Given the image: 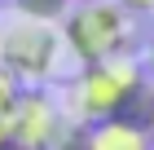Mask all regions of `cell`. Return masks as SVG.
<instances>
[{
    "mask_svg": "<svg viewBox=\"0 0 154 150\" xmlns=\"http://www.w3.org/2000/svg\"><path fill=\"white\" fill-rule=\"evenodd\" d=\"M145 97L141 66L132 58H110V62H88L66 88V110L75 124H101V119L137 115V102Z\"/></svg>",
    "mask_w": 154,
    "mask_h": 150,
    "instance_id": "cell-1",
    "label": "cell"
},
{
    "mask_svg": "<svg viewBox=\"0 0 154 150\" xmlns=\"http://www.w3.org/2000/svg\"><path fill=\"white\" fill-rule=\"evenodd\" d=\"M62 44L71 58H79V66L88 62H110L128 58L132 49V13L119 0H79L62 13Z\"/></svg>",
    "mask_w": 154,
    "mask_h": 150,
    "instance_id": "cell-2",
    "label": "cell"
},
{
    "mask_svg": "<svg viewBox=\"0 0 154 150\" xmlns=\"http://www.w3.org/2000/svg\"><path fill=\"white\" fill-rule=\"evenodd\" d=\"M62 31L53 22H35V18H22L9 31L0 35V66L13 71L18 84H44L57 75L62 66Z\"/></svg>",
    "mask_w": 154,
    "mask_h": 150,
    "instance_id": "cell-3",
    "label": "cell"
},
{
    "mask_svg": "<svg viewBox=\"0 0 154 150\" xmlns=\"http://www.w3.org/2000/svg\"><path fill=\"white\" fill-rule=\"evenodd\" d=\"M5 124H9L13 150H53L57 137L66 132V115L44 88H22Z\"/></svg>",
    "mask_w": 154,
    "mask_h": 150,
    "instance_id": "cell-4",
    "label": "cell"
},
{
    "mask_svg": "<svg viewBox=\"0 0 154 150\" xmlns=\"http://www.w3.org/2000/svg\"><path fill=\"white\" fill-rule=\"evenodd\" d=\"M79 150H154L145 124L119 115V119H101V124H84V146Z\"/></svg>",
    "mask_w": 154,
    "mask_h": 150,
    "instance_id": "cell-5",
    "label": "cell"
},
{
    "mask_svg": "<svg viewBox=\"0 0 154 150\" xmlns=\"http://www.w3.org/2000/svg\"><path fill=\"white\" fill-rule=\"evenodd\" d=\"M22 18H35V22H62V13L71 9V0H13Z\"/></svg>",
    "mask_w": 154,
    "mask_h": 150,
    "instance_id": "cell-6",
    "label": "cell"
},
{
    "mask_svg": "<svg viewBox=\"0 0 154 150\" xmlns=\"http://www.w3.org/2000/svg\"><path fill=\"white\" fill-rule=\"evenodd\" d=\"M18 93H22V84H18V75L0 66V119H5V115L13 110V102H18Z\"/></svg>",
    "mask_w": 154,
    "mask_h": 150,
    "instance_id": "cell-7",
    "label": "cell"
},
{
    "mask_svg": "<svg viewBox=\"0 0 154 150\" xmlns=\"http://www.w3.org/2000/svg\"><path fill=\"white\" fill-rule=\"evenodd\" d=\"M128 13H154V0H119Z\"/></svg>",
    "mask_w": 154,
    "mask_h": 150,
    "instance_id": "cell-8",
    "label": "cell"
},
{
    "mask_svg": "<svg viewBox=\"0 0 154 150\" xmlns=\"http://www.w3.org/2000/svg\"><path fill=\"white\" fill-rule=\"evenodd\" d=\"M145 71L154 75V40H150V49H145Z\"/></svg>",
    "mask_w": 154,
    "mask_h": 150,
    "instance_id": "cell-9",
    "label": "cell"
},
{
    "mask_svg": "<svg viewBox=\"0 0 154 150\" xmlns=\"http://www.w3.org/2000/svg\"><path fill=\"white\" fill-rule=\"evenodd\" d=\"M145 132H150V146H154V106H150V115H145Z\"/></svg>",
    "mask_w": 154,
    "mask_h": 150,
    "instance_id": "cell-10",
    "label": "cell"
},
{
    "mask_svg": "<svg viewBox=\"0 0 154 150\" xmlns=\"http://www.w3.org/2000/svg\"><path fill=\"white\" fill-rule=\"evenodd\" d=\"M71 5H79V0H71Z\"/></svg>",
    "mask_w": 154,
    "mask_h": 150,
    "instance_id": "cell-11",
    "label": "cell"
},
{
    "mask_svg": "<svg viewBox=\"0 0 154 150\" xmlns=\"http://www.w3.org/2000/svg\"><path fill=\"white\" fill-rule=\"evenodd\" d=\"M9 150H13V146H9Z\"/></svg>",
    "mask_w": 154,
    "mask_h": 150,
    "instance_id": "cell-12",
    "label": "cell"
}]
</instances>
